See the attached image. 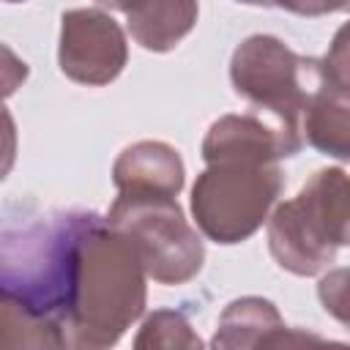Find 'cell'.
<instances>
[{
  "instance_id": "6da1fadb",
  "label": "cell",
  "mask_w": 350,
  "mask_h": 350,
  "mask_svg": "<svg viewBox=\"0 0 350 350\" xmlns=\"http://www.w3.org/2000/svg\"><path fill=\"white\" fill-rule=\"evenodd\" d=\"M93 211H60L5 224L0 249L3 345L68 347L74 268Z\"/></svg>"
},
{
  "instance_id": "7a4b0ae2",
  "label": "cell",
  "mask_w": 350,
  "mask_h": 350,
  "mask_svg": "<svg viewBox=\"0 0 350 350\" xmlns=\"http://www.w3.org/2000/svg\"><path fill=\"white\" fill-rule=\"evenodd\" d=\"M148 271L134 243L107 216L93 213L79 238L66 345L104 350L142 317L148 304Z\"/></svg>"
},
{
  "instance_id": "3957f363",
  "label": "cell",
  "mask_w": 350,
  "mask_h": 350,
  "mask_svg": "<svg viewBox=\"0 0 350 350\" xmlns=\"http://www.w3.org/2000/svg\"><path fill=\"white\" fill-rule=\"evenodd\" d=\"M342 246H350V175L342 167L317 170L301 191L268 216V249L293 276L323 273Z\"/></svg>"
},
{
  "instance_id": "277c9868",
  "label": "cell",
  "mask_w": 350,
  "mask_h": 350,
  "mask_svg": "<svg viewBox=\"0 0 350 350\" xmlns=\"http://www.w3.org/2000/svg\"><path fill=\"white\" fill-rule=\"evenodd\" d=\"M284 178L279 164L219 161L208 164L191 186V216L197 230L221 246L243 243L271 216Z\"/></svg>"
},
{
  "instance_id": "5b68a950",
  "label": "cell",
  "mask_w": 350,
  "mask_h": 350,
  "mask_svg": "<svg viewBox=\"0 0 350 350\" xmlns=\"http://www.w3.org/2000/svg\"><path fill=\"white\" fill-rule=\"evenodd\" d=\"M107 221L134 243L153 282L186 284L202 271L205 243L189 224L178 197L118 191Z\"/></svg>"
},
{
  "instance_id": "8992f818",
  "label": "cell",
  "mask_w": 350,
  "mask_h": 350,
  "mask_svg": "<svg viewBox=\"0 0 350 350\" xmlns=\"http://www.w3.org/2000/svg\"><path fill=\"white\" fill-rule=\"evenodd\" d=\"M323 77V60L304 57L268 33L243 38L230 57L232 90L254 109H262L295 131H301L306 101Z\"/></svg>"
},
{
  "instance_id": "52a82bcc",
  "label": "cell",
  "mask_w": 350,
  "mask_h": 350,
  "mask_svg": "<svg viewBox=\"0 0 350 350\" xmlns=\"http://www.w3.org/2000/svg\"><path fill=\"white\" fill-rule=\"evenodd\" d=\"M129 63V44L123 27L101 8H71L60 16L57 66L60 71L88 88L109 85Z\"/></svg>"
},
{
  "instance_id": "ba28073f",
  "label": "cell",
  "mask_w": 350,
  "mask_h": 350,
  "mask_svg": "<svg viewBox=\"0 0 350 350\" xmlns=\"http://www.w3.org/2000/svg\"><path fill=\"white\" fill-rule=\"evenodd\" d=\"M304 148L301 131L279 123L262 109L230 112L216 118L202 139V161H260L279 164Z\"/></svg>"
},
{
  "instance_id": "9c48e42d",
  "label": "cell",
  "mask_w": 350,
  "mask_h": 350,
  "mask_svg": "<svg viewBox=\"0 0 350 350\" xmlns=\"http://www.w3.org/2000/svg\"><path fill=\"white\" fill-rule=\"evenodd\" d=\"M293 342H320V336L295 334L293 328L284 325L279 309L268 298L243 295L221 309L211 347L249 350V347H282Z\"/></svg>"
},
{
  "instance_id": "30bf717a",
  "label": "cell",
  "mask_w": 350,
  "mask_h": 350,
  "mask_svg": "<svg viewBox=\"0 0 350 350\" xmlns=\"http://www.w3.org/2000/svg\"><path fill=\"white\" fill-rule=\"evenodd\" d=\"M101 8L120 11L131 38L148 52L175 49L197 25V0H96Z\"/></svg>"
},
{
  "instance_id": "8fae6325",
  "label": "cell",
  "mask_w": 350,
  "mask_h": 350,
  "mask_svg": "<svg viewBox=\"0 0 350 350\" xmlns=\"http://www.w3.org/2000/svg\"><path fill=\"white\" fill-rule=\"evenodd\" d=\"M112 183L123 194L178 197L186 183V167L172 145L159 139H142L120 150L112 164Z\"/></svg>"
},
{
  "instance_id": "7c38bea8",
  "label": "cell",
  "mask_w": 350,
  "mask_h": 350,
  "mask_svg": "<svg viewBox=\"0 0 350 350\" xmlns=\"http://www.w3.org/2000/svg\"><path fill=\"white\" fill-rule=\"evenodd\" d=\"M301 134L323 156L350 164V85L325 74L306 101Z\"/></svg>"
},
{
  "instance_id": "4fadbf2b",
  "label": "cell",
  "mask_w": 350,
  "mask_h": 350,
  "mask_svg": "<svg viewBox=\"0 0 350 350\" xmlns=\"http://www.w3.org/2000/svg\"><path fill=\"white\" fill-rule=\"evenodd\" d=\"M137 350H200L202 339L194 334L189 317L178 309H156L153 314L145 317L137 339H134Z\"/></svg>"
},
{
  "instance_id": "5bb4252c",
  "label": "cell",
  "mask_w": 350,
  "mask_h": 350,
  "mask_svg": "<svg viewBox=\"0 0 350 350\" xmlns=\"http://www.w3.org/2000/svg\"><path fill=\"white\" fill-rule=\"evenodd\" d=\"M317 298L325 314L350 328V265L323 273L317 282Z\"/></svg>"
},
{
  "instance_id": "9a60e30c",
  "label": "cell",
  "mask_w": 350,
  "mask_h": 350,
  "mask_svg": "<svg viewBox=\"0 0 350 350\" xmlns=\"http://www.w3.org/2000/svg\"><path fill=\"white\" fill-rule=\"evenodd\" d=\"M323 68L331 79L336 82H345L350 85V22H345L334 38H331V46L323 57Z\"/></svg>"
},
{
  "instance_id": "2e32d148",
  "label": "cell",
  "mask_w": 350,
  "mask_h": 350,
  "mask_svg": "<svg viewBox=\"0 0 350 350\" xmlns=\"http://www.w3.org/2000/svg\"><path fill=\"white\" fill-rule=\"evenodd\" d=\"M276 5L298 16H325L336 11L350 14V0H276Z\"/></svg>"
},
{
  "instance_id": "e0dca14e",
  "label": "cell",
  "mask_w": 350,
  "mask_h": 350,
  "mask_svg": "<svg viewBox=\"0 0 350 350\" xmlns=\"http://www.w3.org/2000/svg\"><path fill=\"white\" fill-rule=\"evenodd\" d=\"M238 3H246V5H262V8L276 5V0H238Z\"/></svg>"
},
{
  "instance_id": "ac0fdd59",
  "label": "cell",
  "mask_w": 350,
  "mask_h": 350,
  "mask_svg": "<svg viewBox=\"0 0 350 350\" xmlns=\"http://www.w3.org/2000/svg\"><path fill=\"white\" fill-rule=\"evenodd\" d=\"M5 3H25V0H5Z\"/></svg>"
}]
</instances>
